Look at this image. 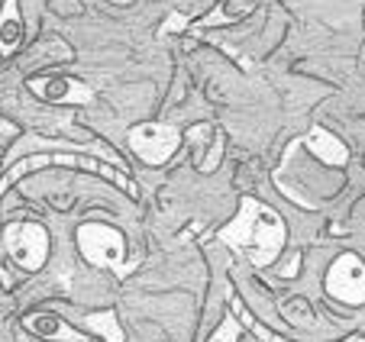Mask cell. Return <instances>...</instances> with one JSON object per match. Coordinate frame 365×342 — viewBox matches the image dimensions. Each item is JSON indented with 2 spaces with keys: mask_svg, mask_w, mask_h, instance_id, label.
Segmentation results:
<instances>
[{
  "mask_svg": "<svg viewBox=\"0 0 365 342\" xmlns=\"http://www.w3.org/2000/svg\"><path fill=\"white\" fill-rule=\"evenodd\" d=\"M301 145L314 158L330 165V168H346V165H349V145H346L336 133L324 130V126H310V133L301 139Z\"/></svg>",
  "mask_w": 365,
  "mask_h": 342,
  "instance_id": "obj_8",
  "label": "cell"
},
{
  "mask_svg": "<svg viewBox=\"0 0 365 342\" xmlns=\"http://www.w3.org/2000/svg\"><path fill=\"white\" fill-rule=\"evenodd\" d=\"M230 23H233V16H227V7H223V4H217L214 14L204 16L200 23H194V33H200V29H207V26H230Z\"/></svg>",
  "mask_w": 365,
  "mask_h": 342,
  "instance_id": "obj_14",
  "label": "cell"
},
{
  "mask_svg": "<svg viewBox=\"0 0 365 342\" xmlns=\"http://www.w3.org/2000/svg\"><path fill=\"white\" fill-rule=\"evenodd\" d=\"M240 336H242V323L236 320V314L233 310H227V316H223V323L217 326V333L210 336L207 342H240Z\"/></svg>",
  "mask_w": 365,
  "mask_h": 342,
  "instance_id": "obj_13",
  "label": "cell"
},
{
  "mask_svg": "<svg viewBox=\"0 0 365 342\" xmlns=\"http://www.w3.org/2000/svg\"><path fill=\"white\" fill-rule=\"evenodd\" d=\"M230 310H233V314H236V320L242 323V329H249V333H252L259 342H288V339H282V336H275V333H272V329L265 326V323H259V320H255V316L249 314L246 307H242L240 294H233V291H230ZM343 342H356V336H349V339H343Z\"/></svg>",
  "mask_w": 365,
  "mask_h": 342,
  "instance_id": "obj_12",
  "label": "cell"
},
{
  "mask_svg": "<svg viewBox=\"0 0 365 342\" xmlns=\"http://www.w3.org/2000/svg\"><path fill=\"white\" fill-rule=\"evenodd\" d=\"M26 88L46 103H65V107H84V103H94V90H91L88 84L75 81V78H62V75L29 78Z\"/></svg>",
  "mask_w": 365,
  "mask_h": 342,
  "instance_id": "obj_7",
  "label": "cell"
},
{
  "mask_svg": "<svg viewBox=\"0 0 365 342\" xmlns=\"http://www.w3.org/2000/svg\"><path fill=\"white\" fill-rule=\"evenodd\" d=\"M75 242H78V252L84 255V261H91L94 268H107L117 278H126L133 271V265H136V261H126V239L110 223L88 219V223L78 226Z\"/></svg>",
  "mask_w": 365,
  "mask_h": 342,
  "instance_id": "obj_3",
  "label": "cell"
},
{
  "mask_svg": "<svg viewBox=\"0 0 365 342\" xmlns=\"http://www.w3.org/2000/svg\"><path fill=\"white\" fill-rule=\"evenodd\" d=\"M23 326H26L33 336L48 339V342H94L88 333H84V329L68 326L62 316L46 314V310H39V314H26V316H23Z\"/></svg>",
  "mask_w": 365,
  "mask_h": 342,
  "instance_id": "obj_9",
  "label": "cell"
},
{
  "mask_svg": "<svg viewBox=\"0 0 365 342\" xmlns=\"http://www.w3.org/2000/svg\"><path fill=\"white\" fill-rule=\"evenodd\" d=\"M297 271H301V252H294V255H291V261H288V265H284V278H297Z\"/></svg>",
  "mask_w": 365,
  "mask_h": 342,
  "instance_id": "obj_16",
  "label": "cell"
},
{
  "mask_svg": "<svg viewBox=\"0 0 365 342\" xmlns=\"http://www.w3.org/2000/svg\"><path fill=\"white\" fill-rule=\"evenodd\" d=\"M84 326L94 333V342H123V326L117 320V310H101V314H88Z\"/></svg>",
  "mask_w": 365,
  "mask_h": 342,
  "instance_id": "obj_11",
  "label": "cell"
},
{
  "mask_svg": "<svg viewBox=\"0 0 365 342\" xmlns=\"http://www.w3.org/2000/svg\"><path fill=\"white\" fill-rule=\"evenodd\" d=\"M110 4H130V0H110Z\"/></svg>",
  "mask_w": 365,
  "mask_h": 342,
  "instance_id": "obj_17",
  "label": "cell"
},
{
  "mask_svg": "<svg viewBox=\"0 0 365 342\" xmlns=\"http://www.w3.org/2000/svg\"><path fill=\"white\" fill-rule=\"evenodd\" d=\"M4 246L23 271H39L48 259V233L36 219H16L4 229Z\"/></svg>",
  "mask_w": 365,
  "mask_h": 342,
  "instance_id": "obj_4",
  "label": "cell"
},
{
  "mask_svg": "<svg viewBox=\"0 0 365 342\" xmlns=\"http://www.w3.org/2000/svg\"><path fill=\"white\" fill-rule=\"evenodd\" d=\"M324 288L339 304H349V307L365 304V261L356 252H343L327 271Z\"/></svg>",
  "mask_w": 365,
  "mask_h": 342,
  "instance_id": "obj_6",
  "label": "cell"
},
{
  "mask_svg": "<svg viewBox=\"0 0 365 342\" xmlns=\"http://www.w3.org/2000/svg\"><path fill=\"white\" fill-rule=\"evenodd\" d=\"M217 239L223 246L242 252L255 268H269L282 255L284 242H288V226L259 197H242L240 213L227 226H220Z\"/></svg>",
  "mask_w": 365,
  "mask_h": 342,
  "instance_id": "obj_1",
  "label": "cell"
},
{
  "mask_svg": "<svg viewBox=\"0 0 365 342\" xmlns=\"http://www.w3.org/2000/svg\"><path fill=\"white\" fill-rule=\"evenodd\" d=\"M46 165H68V168L101 175V178H107L110 185H117L120 191H126V194H133V197H136V185L126 178L120 165L101 162V158H94V155H78V152H33V155L16 158L14 165H7V175L0 178V194L7 191V187H14L23 175H29V171H36V168H46Z\"/></svg>",
  "mask_w": 365,
  "mask_h": 342,
  "instance_id": "obj_2",
  "label": "cell"
},
{
  "mask_svg": "<svg viewBox=\"0 0 365 342\" xmlns=\"http://www.w3.org/2000/svg\"><path fill=\"white\" fill-rule=\"evenodd\" d=\"M356 342H365V339H362V336H356Z\"/></svg>",
  "mask_w": 365,
  "mask_h": 342,
  "instance_id": "obj_18",
  "label": "cell"
},
{
  "mask_svg": "<svg viewBox=\"0 0 365 342\" xmlns=\"http://www.w3.org/2000/svg\"><path fill=\"white\" fill-rule=\"evenodd\" d=\"M187 26H191V23H187L185 14H168V20L159 26V36L165 39V36H172V33H185Z\"/></svg>",
  "mask_w": 365,
  "mask_h": 342,
  "instance_id": "obj_15",
  "label": "cell"
},
{
  "mask_svg": "<svg viewBox=\"0 0 365 342\" xmlns=\"http://www.w3.org/2000/svg\"><path fill=\"white\" fill-rule=\"evenodd\" d=\"M23 42V20L16 0H4L0 10V55H14Z\"/></svg>",
  "mask_w": 365,
  "mask_h": 342,
  "instance_id": "obj_10",
  "label": "cell"
},
{
  "mask_svg": "<svg viewBox=\"0 0 365 342\" xmlns=\"http://www.w3.org/2000/svg\"><path fill=\"white\" fill-rule=\"evenodd\" d=\"M181 130L172 123H139L130 130L126 142H130L133 155L145 165H165L175 152L181 149Z\"/></svg>",
  "mask_w": 365,
  "mask_h": 342,
  "instance_id": "obj_5",
  "label": "cell"
}]
</instances>
